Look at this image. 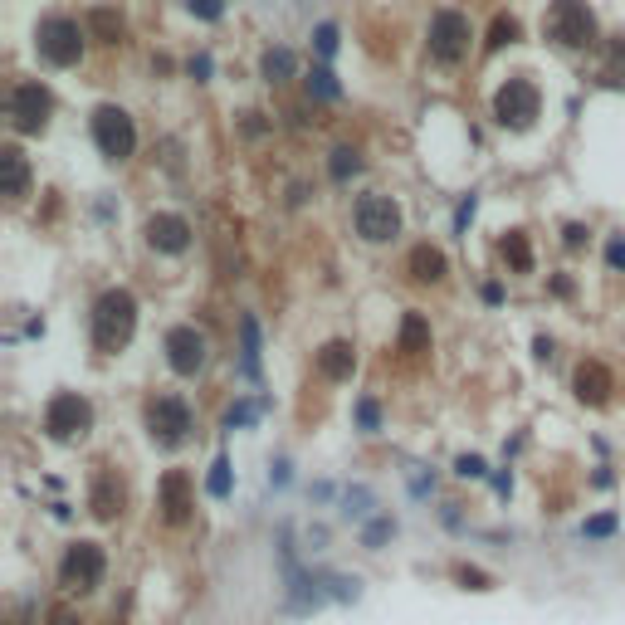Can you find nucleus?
Returning a JSON list of instances; mask_svg holds the SVG:
<instances>
[{
  "mask_svg": "<svg viewBox=\"0 0 625 625\" xmlns=\"http://www.w3.org/2000/svg\"><path fill=\"white\" fill-rule=\"evenodd\" d=\"M454 474H460V479H484L489 469H484V460H479V454H460V464H454Z\"/></svg>",
  "mask_w": 625,
  "mask_h": 625,
  "instance_id": "36",
  "label": "nucleus"
},
{
  "mask_svg": "<svg viewBox=\"0 0 625 625\" xmlns=\"http://www.w3.org/2000/svg\"><path fill=\"white\" fill-rule=\"evenodd\" d=\"M132 332H137V298L127 288H107L93 303V347L98 352H117V347L132 342Z\"/></svg>",
  "mask_w": 625,
  "mask_h": 625,
  "instance_id": "1",
  "label": "nucleus"
},
{
  "mask_svg": "<svg viewBox=\"0 0 625 625\" xmlns=\"http://www.w3.org/2000/svg\"><path fill=\"white\" fill-rule=\"evenodd\" d=\"M406 269H411L415 284H440L444 274H450V259H444L435 245H415L411 259H406Z\"/></svg>",
  "mask_w": 625,
  "mask_h": 625,
  "instance_id": "17",
  "label": "nucleus"
},
{
  "mask_svg": "<svg viewBox=\"0 0 625 625\" xmlns=\"http://www.w3.org/2000/svg\"><path fill=\"white\" fill-rule=\"evenodd\" d=\"M357 420H362L367 430H377V406H371V401H362V406H357Z\"/></svg>",
  "mask_w": 625,
  "mask_h": 625,
  "instance_id": "39",
  "label": "nucleus"
},
{
  "mask_svg": "<svg viewBox=\"0 0 625 625\" xmlns=\"http://www.w3.org/2000/svg\"><path fill=\"white\" fill-rule=\"evenodd\" d=\"M606 79L611 83H625V40L611 44V64H606Z\"/></svg>",
  "mask_w": 625,
  "mask_h": 625,
  "instance_id": "33",
  "label": "nucleus"
},
{
  "mask_svg": "<svg viewBox=\"0 0 625 625\" xmlns=\"http://www.w3.org/2000/svg\"><path fill=\"white\" fill-rule=\"evenodd\" d=\"M342 513H347V518H367V513H371V494H367V489H352Z\"/></svg>",
  "mask_w": 625,
  "mask_h": 625,
  "instance_id": "32",
  "label": "nucleus"
},
{
  "mask_svg": "<svg viewBox=\"0 0 625 625\" xmlns=\"http://www.w3.org/2000/svg\"><path fill=\"white\" fill-rule=\"evenodd\" d=\"M352 371H357V347H352V342L332 338V342L318 352V377H322V381H347Z\"/></svg>",
  "mask_w": 625,
  "mask_h": 625,
  "instance_id": "14",
  "label": "nucleus"
},
{
  "mask_svg": "<svg viewBox=\"0 0 625 625\" xmlns=\"http://www.w3.org/2000/svg\"><path fill=\"white\" fill-rule=\"evenodd\" d=\"M239 362H245L249 381H259V322L255 318L239 322Z\"/></svg>",
  "mask_w": 625,
  "mask_h": 625,
  "instance_id": "20",
  "label": "nucleus"
},
{
  "mask_svg": "<svg viewBox=\"0 0 625 625\" xmlns=\"http://www.w3.org/2000/svg\"><path fill=\"white\" fill-rule=\"evenodd\" d=\"M93 430V406L83 401L79 391H59L50 406H44V435L50 440H79Z\"/></svg>",
  "mask_w": 625,
  "mask_h": 625,
  "instance_id": "7",
  "label": "nucleus"
},
{
  "mask_svg": "<svg viewBox=\"0 0 625 625\" xmlns=\"http://www.w3.org/2000/svg\"><path fill=\"white\" fill-rule=\"evenodd\" d=\"M103 572H107V557H103V547L98 543H74L64 552V567H59V582H64V592H93V586L103 582Z\"/></svg>",
  "mask_w": 625,
  "mask_h": 625,
  "instance_id": "11",
  "label": "nucleus"
},
{
  "mask_svg": "<svg viewBox=\"0 0 625 625\" xmlns=\"http://www.w3.org/2000/svg\"><path fill=\"white\" fill-rule=\"evenodd\" d=\"M469 40H474V30H469V20L460 10H435V20H430V59H440V64H460L469 54Z\"/></svg>",
  "mask_w": 625,
  "mask_h": 625,
  "instance_id": "9",
  "label": "nucleus"
},
{
  "mask_svg": "<svg viewBox=\"0 0 625 625\" xmlns=\"http://www.w3.org/2000/svg\"><path fill=\"white\" fill-rule=\"evenodd\" d=\"M576 396H582L586 406H606L611 401V387H616V381H611V371L601 367V362H582L576 367Z\"/></svg>",
  "mask_w": 625,
  "mask_h": 625,
  "instance_id": "16",
  "label": "nucleus"
},
{
  "mask_svg": "<svg viewBox=\"0 0 625 625\" xmlns=\"http://www.w3.org/2000/svg\"><path fill=\"white\" fill-rule=\"evenodd\" d=\"M166 362H172L176 377H196L201 367H206V338H201L191 322L166 332Z\"/></svg>",
  "mask_w": 625,
  "mask_h": 625,
  "instance_id": "12",
  "label": "nucleus"
},
{
  "mask_svg": "<svg viewBox=\"0 0 625 625\" xmlns=\"http://www.w3.org/2000/svg\"><path fill=\"white\" fill-rule=\"evenodd\" d=\"M387 537H396V523H391V518H377V523H367L362 543H367V547H381Z\"/></svg>",
  "mask_w": 625,
  "mask_h": 625,
  "instance_id": "29",
  "label": "nucleus"
},
{
  "mask_svg": "<svg viewBox=\"0 0 625 625\" xmlns=\"http://www.w3.org/2000/svg\"><path fill=\"white\" fill-rule=\"evenodd\" d=\"M523 40V25L513 15H499L494 30H489V50H503V44H518Z\"/></svg>",
  "mask_w": 625,
  "mask_h": 625,
  "instance_id": "25",
  "label": "nucleus"
},
{
  "mask_svg": "<svg viewBox=\"0 0 625 625\" xmlns=\"http://www.w3.org/2000/svg\"><path fill=\"white\" fill-rule=\"evenodd\" d=\"M312 44H318L322 59H332V54H338V25H318V30H312Z\"/></svg>",
  "mask_w": 625,
  "mask_h": 625,
  "instance_id": "30",
  "label": "nucleus"
},
{
  "mask_svg": "<svg viewBox=\"0 0 625 625\" xmlns=\"http://www.w3.org/2000/svg\"><path fill=\"white\" fill-rule=\"evenodd\" d=\"M156 494H162V518L166 523H182L186 513H191V479L182 474V469H172V474L162 479V489H156Z\"/></svg>",
  "mask_w": 625,
  "mask_h": 625,
  "instance_id": "15",
  "label": "nucleus"
},
{
  "mask_svg": "<svg viewBox=\"0 0 625 625\" xmlns=\"http://www.w3.org/2000/svg\"><path fill=\"white\" fill-rule=\"evenodd\" d=\"M537 113H543V93H537V83L508 79V83H503V89L494 93V117H499L503 127L523 132V127L537 123Z\"/></svg>",
  "mask_w": 625,
  "mask_h": 625,
  "instance_id": "4",
  "label": "nucleus"
},
{
  "mask_svg": "<svg viewBox=\"0 0 625 625\" xmlns=\"http://www.w3.org/2000/svg\"><path fill=\"white\" fill-rule=\"evenodd\" d=\"M308 93H312V98H322V103L342 98V89H338V79H332V69H312V74H308Z\"/></svg>",
  "mask_w": 625,
  "mask_h": 625,
  "instance_id": "26",
  "label": "nucleus"
},
{
  "mask_svg": "<svg viewBox=\"0 0 625 625\" xmlns=\"http://www.w3.org/2000/svg\"><path fill=\"white\" fill-rule=\"evenodd\" d=\"M543 30L562 50H586V44L596 40V15L586 0H552L547 15H543Z\"/></svg>",
  "mask_w": 625,
  "mask_h": 625,
  "instance_id": "2",
  "label": "nucleus"
},
{
  "mask_svg": "<svg viewBox=\"0 0 625 625\" xmlns=\"http://www.w3.org/2000/svg\"><path fill=\"white\" fill-rule=\"evenodd\" d=\"M93 142H98V152L107 162H127L137 152V127H132V117L117 103H103L93 113Z\"/></svg>",
  "mask_w": 625,
  "mask_h": 625,
  "instance_id": "6",
  "label": "nucleus"
},
{
  "mask_svg": "<svg viewBox=\"0 0 625 625\" xmlns=\"http://www.w3.org/2000/svg\"><path fill=\"white\" fill-rule=\"evenodd\" d=\"M186 10H191V15H201V20H220L225 15V0H186Z\"/></svg>",
  "mask_w": 625,
  "mask_h": 625,
  "instance_id": "34",
  "label": "nucleus"
},
{
  "mask_svg": "<svg viewBox=\"0 0 625 625\" xmlns=\"http://www.w3.org/2000/svg\"><path fill=\"white\" fill-rule=\"evenodd\" d=\"M401 352L406 357L430 352V322L420 318V312H406V322H401Z\"/></svg>",
  "mask_w": 625,
  "mask_h": 625,
  "instance_id": "19",
  "label": "nucleus"
},
{
  "mask_svg": "<svg viewBox=\"0 0 625 625\" xmlns=\"http://www.w3.org/2000/svg\"><path fill=\"white\" fill-rule=\"evenodd\" d=\"M328 172H332V182H352V176L362 172V156H357L352 147H338L332 162H328Z\"/></svg>",
  "mask_w": 625,
  "mask_h": 625,
  "instance_id": "24",
  "label": "nucleus"
},
{
  "mask_svg": "<svg viewBox=\"0 0 625 625\" xmlns=\"http://www.w3.org/2000/svg\"><path fill=\"white\" fill-rule=\"evenodd\" d=\"M255 415H259V406H235V411L225 415V425H230V430H235V425H249Z\"/></svg>",
  "mask_w": 625,
  "mask_h": 625,
  "instance_id": "37",
  "label": "nucleus"
},
{
  "mask_svg": "<svg viewBox=\"0 0 625 625\" xmlns=\"http://www.w3.org/2000/svg\"><path fill=\"white\" fill-rule=\"evenodd\" d=\"M606 264H611V274H625V230L606 239Z\"/></svg>",
  "mask_w": 625,
  "mask_h": 625,
  "instance_id": "31",
  "label": "nucleus"
},
{
  "mask_svg": "<svg viewBox=\"0 0 625 625\" xmlns=\"http://www.w3.org/2000/svg\"><path fill=\"white\" fill-rule=\"evenodd\" d=\"M54 625H74V616H69V611H54Z\"/></svg>",
  "mask_w": 625,
  "mask_h": 625,
  "instance_id": "42",
  "label": "nucleus"
},
{
  "mask_svg": "<svg viewBox=\"0 0 625 625\" xmlns=\"http://www.w3.org/2000/svg\"><path fill=\"white\" fill-rule=\"evenodd\" d=\"M83 25L79 20H69V15H50L40 30H34V50H40L44 64H54V69H69V64H79L83 59Z\"/></svg>",
  "mask_w": 625,
  "mask_h": 625,
  "instance_id": "3",
  "label": "nucleus"
},
{
  "mask_svg": "<svg viewBox=\"0 0 625 625\" xmlns=\"http://www.w3.org/2000/svg\"><path fill=\"white\" fill-rule=\"evenodd\" d=\"M93 30H103L107 44H123V20H113L107 10H93Z\"/></svg>",
  "mask_w": 625,
  "mask_h": 625,
  "instance_id": "28",
  "label": "nucleus"
},
{
  "mask_svg": "<svg viewBox=\"0 0 625 625\" xmlns=\"http://www.w3.org/2000/svg\"><path fill=\"white\" fill-rule=\"evenodd\" d=\"M474 206H479V201H474V196H469V201H464V206H460V215H454V225H460V230H464V225H469V220H474Z\"/></svg>",
  "mask_w": 625,
  "mask_h": 625,
  "instance_id": "41",
  "label": "nucleus"
},
{
  "mask_svg": "<svg viewBox=\"0 0 625 625\" xmlns=\"http://www.w3.org/2000/svg\"><path fill=\"white\" fill-rule=\"evenodd\" d=\"M0 176H5V196L20 201L30 196V162L20 147H0Z\"/></svg>",
  "mask_w": 625,
  "mask_h": 625,
  "instance_id": "18",
  "label": "nucleus"
},
{
  "mask_svg": "<svg viewBox=\"0 0 625 625\" xmlns=\"http://www.w3.org/2000/svg\"><path fill=\"white\" fill-rule=\"evenodd\" d=\"M611 533H616V513H601V518L582 527V537H611Z\"/></svg>",
  "mask_w": 625,
  "mask_h": 625,
  "instance_id": "35",
  "label": "nucleus"
},
{
  "mask_svg": "<svg viewBox=\"0 0 625 625\" xmlns=\"http://www.w3.org/2000/svg\"><path fill=\"white\" fill-rule=\"evenodd\" d=\"M147 245L152 249H162V255H182V249L191 245V225H186V215H152L147 220Z\"/></svg>",
  "mask_w": 625,
  "mask_h": 625,
  "instance_id": "13",
  "label": "nucleus"
},
{
  "mask_svg": "<svg viewBox=\"0 0 625 625\" xmlns=\"http://www.w3.org/2000/svg\"><path fill=\"white\" fill-rule=\"evenodd\" d=\"M586 235H592L586 225H567V249H582V245H586Z\"/></svg>",
  "mask_w": 625,
  "mask_h": 625,
  "instance_id": "38",
  "label": "nucleus"
},
{
  "mask_svg": "<svg viewBox=\"0 0 625 625\" xmlns=\"http://www.w3.org/2000/svg\"><path fill=\"white\" fill-rule=\"evenodd\" d=\"M191 74H196V79H210V54H196V59H191Z\"/></svg>",
  "mask_w": 625,
  "mask_h": 625,
  "instance_id": "40",
  "label": "nucleus"
},
{
  "mask_svg": "<svg viewBox=\"0 0 625 625\" xmlns=\"http://www.w3.org/2000/svg\"><path fill=\"white\" fill-rule=\"evenodd\" d=\"M352 220H357V235H362L367 245H387V239L401 235V206H396L391 196H377V191L357 201Z\"/></svg>",
  "mask_w": 625,
  "mask_h": 625,
  "instance_id": "10",
  "label": "nucleus"
},
{
  "mask_svg": "<svg viewBox=\"0 0 625 625\" xmlns=\"http://www.w3.org/2000/svg\"><path fill=\"white\" fill-rule=\"evenodd\" d=\"M259 69H264V79H269V83H288V79L298 74V59L288 54V50H269Z\"/></svg>",
  "mask_w": 625,
  "mask_h": 625,
  "instance_id": "22",
  "label": "nucleus"
},
{
  "mask_svg": "<svg viewBox=\"0 0 625 625\" xmlns=\"http://www.w3.org/2000/svg\"><path fill=\"white\" fill-rule=\"evenodd\" d=\"M147 435L162 444V450H176V444H186L191 435V406L182 396H156L147 406Z\"/></svg>",
  "mask_w": 625,
  "mask_h": 625,
  "instance_id": "8",
  "label": "nucleus"
},
{
  "mask_svg": "<svg viewBox=\"0 0 625 625\" xmlns=\"http://www.w3.org/2000/svg\"><path fill=\"white\" fill-rule=\"evenodd\" d=\"M5 113H10V127H15V132H44V127H50V113H54V98H50L44 83L25 79V83L10 89Z\"/></svg>",
  "mask_w": 625,
  "mask_h": 625,
  "instance_id": "5",
  "label": "nucleus"
},
{
  "mask_svg": "<svg viewBox=\"0 0 625 625\" xmlns=\"http://www.w3.org/2000/svg\"><path fill=\"white\" fill-rule=\"evenodd\" d=\"M117 508H123V489H117L113 474H103L98 489H93V513L98 518H117Z\"/></svg>",
  "mask_w": 625,
  "mask_h": 625,
  "instance_id": "21",
  "label": "nucleus"
},
{
  "mask_svg": "<svg viewBox=\"0 0 625 625\" xmlns=\"http://www.w3.org/2000/svg\"><path fill=\"white\" fill-rule=\"evenodd\" d=\"M206 489H210V499H225V494H230V464H225V460H215V464H210Z\"/></svg>",
  "mask_w": 625,
  "mask_h": 625,
  "instance_id": "27",
  "label": "nucleus"
},
{
  "mask_svg": "<svg viewBox=\"0 0 625 625\" xmlns=\"http://www.w3.org/2000/svg\"><path fill=\"white\" fill-rule=\"evenodd\" d=\"M503 259H508L518 274H533V249H527V235L523 230H513L508 239H503Z\"/></svg>",
  "mask_w": 625,
  "mask_h": 625,
  "instance_id": "23",
  "label": "nucleus"
}]
</instances>
